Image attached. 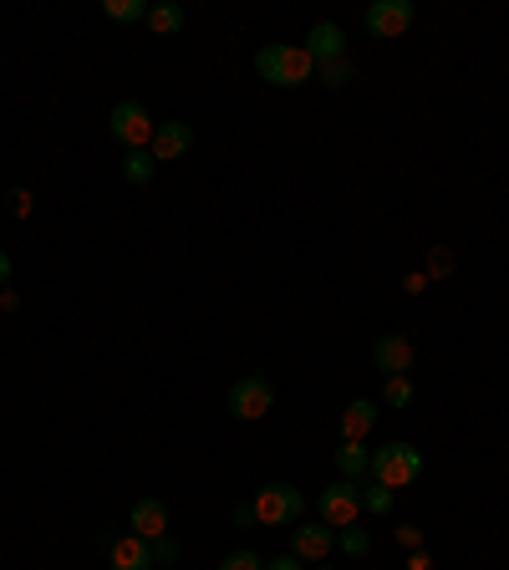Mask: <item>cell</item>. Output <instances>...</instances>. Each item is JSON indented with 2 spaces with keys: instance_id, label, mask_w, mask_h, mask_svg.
<instances>
[{
  "instance_id": "1",
  "label": "cell",
  "mask_w": 509,
  "mask_h": 570,
  "mask_svg": "<svg viewBox=\"0 0 509 570\" xmlns=\"http://www.w3.org/2000/svg\"><path fill=\"white\" fill-rule=\"evenodd\" d=\"M255 71H261L271 87H301V82H311L316 61L306 57L301 41H271V47L255 51Z\"/></svg>"
},
{
  "instance_id": "2",
  "label": "cell",
  "mask_w": 509,
  "mask_h": 570,
  "mask_svg": "<svg viewBox=\"0 0 509 570\" xmlns=\"http://www.w3.org/2000/svg\"><path fill=\"white\" fill-rule=\"evenodd\" d=\"M255 520L271 524V530H296L301 524V510H306V494H301L296 484H285V479H275V484H265L261 494H255Z\"/></svg>"
},
{
  "instance_id": "3",
  "label": "cell",
  "mask_w": 509,
  "mask_h": 570,
  "mask_svg": "<svg viewBox=\"0 0 509 570\" xmlns=\"http://www.w3.org/2000/svg\"><path fill=\"white\" fill-rule=\"evenodd\" d=\"M418 474H423V453L413 449V443H382V449H372V479L388 489H408L418 484Z\"/></svg>"
},
{
  "instance_id": "4",
  "label": "cell",
  "mask_w": 509,
  "mask_h": 570,
  "mask_svg": "<svg viewBox=\"0 0 509 570\" xmlns=\"http://www.w3.org/2000/svg\"><path fill=\"white\" fill-rule=\"evenodd\" d=\"M107 132L123 142V154H133V148H148L154 142V132H158V122H154V112L143 102H118L112 112H107Z\"/></svg>"
},
{
  "instance_id": "5",
  "label": "cell",
  "mask_w": 509,
  "mask_h": 570,
  "mask_svg": "<svg viewBox=\"0 0 509 570\" xmlns=\"http://www.w3.org/2000/svg\"><path fill=\"white\" fill-rule=\"evenodd\" d=\"M225 407H229V417H235V423H261V417L275 407V382L261 377V372H255V377H239L235 387H229V403Z\"/></svg>"
},
{
  "instance_id": "6",
  "label": "cell",
  "mask_w": 509,
  "mask_h": 570,
  "mask_svg": "<svg viewBox=\"0 0 509 570\" xmlns=\"http://www.w3.org/2000/svg\"><path fill=\"white\" fill-rule=\"evenodd\" d=\"M316 514H321V524H332V530L356 524V514H362V484H356V479H336V484H326L316 494Z\"/></svg>"
},
{
  "instance_id": "7",
  "label": "cell",
  "mask_w": 509,
  "mask_h": 570,
  "mask_svg": "<svg viewBox=\"0 0 509 570\" xmlns=\"http://www.w3.org/2000/svg\"><path fill=\"white\" fill-rule=\"evenodd\" d=\"M413 21H418L413 0H378V6H368V16H362V26H368L378 41H398V36H408Z\"/></svg>"
},
{
  "instance_id": "8",
  "label": "cell",
  "mask_w": 509,
  "mask_h": 570,
  "mask_svg": "<svg viewBox=\"0 0 509 570\" xmlns=\"http://www.w3.org/2000/svg\"><path fill=\"white\" fill-rule=\"evenodd\" d=\"M372 362H378V372H388V377H408V372L418 367V352L403 332H388L372 342Z\"/></svg>"
},
{
  "instance_id": "9",
  "label": "cell",
  "mask_w": 509,
  "mask_h": 570,
  "mask_svg": "<svg viewBox=\"0 0 509 570\" xmlns=\"http://www.w3.org/2000/svg\"><path fill=\"white\" fill-rule=\"evenodd\" d=\"M336 550V530L321 520H301L296 530H291V556L296 560H326Z\"/></svg>"
},
{
  "instance_id": "10",
  "label": "cell",
  "mask_w": 509,
  "mask_h": 570,
  "mask_svg": "<svg viewBox=\"0 0 509 570\" xmlns=\"http://www.w3.org/2000/svg\"><path fill=\"white\" fill-rule=\"evenodd\" d=\"M128 530H133V534H143L148 546H154V540H164V534H168V504H164V499H158V494H148V499H133Z\"/></svg>"
},
{
  "instance_id": "11",
  "label": "cell",
  "mask_w": 509,
  "mask_h": 570,
  "mask_svg": "<svg viewBox=\"0 0 509 570\" xmlns=\"http://www.w3.org/2000/svg\"><path fill=\"white\" fill-rule=\"evenodd\" d=\"M107 566L112 570H154L158 560H154V546L143 540V534H118L112 546H107Z\"/></svg>"
},
{
  "instance_id": "12",
  "label": "cell",
  "mask_w": 509,
  "mask_h": 570,
  "mask_svg": "<svg viewBox=\"0 0 509 570\" xmlns=\"http://www.w3.org/2000/svg\"><path fill=\"white\" fill-rule=\"evenodd\" d=\"M301 47H306V57L316 61V67H326V61H342L346 57V31H342V26H332V21H316L306 31V41H301Z\"/></svg>"
},
{
  "instance_id": "13",
  "label": "cell",
  "mask_w": 509,
  "mask_h": 570,
  "mask_svg": "<svg viewBox=\"0 0 509 570\" xmlns=\"http://www.w3.org/2000/svg\"><path fill=\"white\" fill-rule=\"evenodd\" d=\"M194 148V128L189 122H158V132H154V142H148V154L158 158V164H178V158Z\"/></svg>"
},
{
  "instance_id": "14",
  "label": "cell",
  "mask_w": 509,
  "mask_h": 570,
  "mask_svg": "<svg viewBox=\"0 0 509 570\" xmlns=\"http://www.w3.org/2000/svg\"><path fill=\"white\" fill-rule=\"evenodd\" d=\"M378 413H382L378 397H352V403L342 407V439L346 443H368V433L378 428Z\"/></svg>"
},
{
  "instance_id": "15",
  "label": "cell",
  "mask_w": 509,
  "mask_h": 570,
  "mask_svg": "<svg viewBox=\"0 0 509 570\" xmlns=\"http://www.w3.org/2000/svg\"><path fill=\"white\" fill-rule=\"evenodd\" d=\"M336 469H342V479H372V449L368 443H346L342 439V449H336Z\"/></svg>"
},
{
  "instance_id": "16",
  "label": "cell",
  "mask_w": 509,
  "mask_h": 570,
  "mask_svg": "<svg viewBox=\"0 0 509 570\" xmlns=\"http://www.w3.org/2000/svg\"><path fill=\"white\" fill-rule=\"evenodd\" d=\"M158 174V158L148 154V148H133V154H123V178H128L133 189H148Z\"/></svg>"
},
{
  "instance_id": "17",
  "label": "cell",
  "mask_w": 509,
  "mask_h": 570,
  "mask_svg": "<svg viewBox=\"0 0 509 570\" xmlns=\"http://www.w3.org/2000/svg\"><path fill=\"white\" fill-rule=\"evenodd\" d=\"M148 26H154L158 36H174V31H184V6H174V0H158L154 11H148Z\"/></svg>"
},
{
  "instance_id": "18",
  "label": "cell",
  "mask_w": 509,
  "mask_h": 570,
  "mask_svg": "<svg viewBox=\"0 0 509 570\" xmlns=\"http://www.w3.org/2000/svg\"><path fill=\"white\" fill-rule=\"evenodd\" d=\"M102 11H107V21L133 26V21H148V11H154V6H148V0H107Z\"/></svg>"
},
{
  "instance_id": "19",
  "label": "cell",
  "mask_w": 509,
  "mask_h": 570,
  "mask_svg": "<svg viewBox=\"0 0 509 570\" xmlns=\"http://www.w3.org/2000/svg\"><path fill=\"white\" fill-rule=\"evenodd\" d=\"M392 499H398V489L378 484V479H368V484H362V510H368V514H388Z\"/></svg>"
},
{
  "instance_id": "20",
  "label": "cell",
  "mask_w": 509,
  "mask_h": 570,
  "mask_svg": "<svg viewBox=\"0 0 509 570\" xmlns=\"http://www.w3.org/2000/svg\"><path fill=\"white\" fill-rule=\"evenodd\" d=\"M336 546H342L352 560H362V556L372 550V534H368V530H356V524H346V530H336Z\"/></svg>"
},
{
  "instance_id": "21",
  "label": "cell",
  "mask_w": 509,
  "mask_h": 570,
  "mask_svg": "<svg viewBox=\"0 0 509 570\" xmlns=\"http://www.w3.org/2000/svg\"><path fill=\"white\" fill-rule=\"evenodd\" d=\"M408 403H413V382L388 377V387H382V407H408Z\"/></svg>"
},
{
  "instance_id": "22",
  "label": "cell",
  "mask_w": 509,
  "mask_h": 570,
  "mask_svg": "<svg viewBox=\"0 0 509 570\" xmlns=\"http://www.w3.org/2000/svg\"><path fill=\"white\" fill-rule=\"evenodd\" d=\"M219 570H265V556H255V550H229V556L219 560Z\"/></svg>"
},
{
  "instance_id": "23",
  "label": "cell",
  "mask_w": 509,
  "mask_h": 570,
  "mask_svg": "<svg viewBox=\"0 0 509 570\" xmlns=\"http://www.w3.org/2000/svg\"><path fill=\"white\" fill-rule=\"evenodd\" d=\"M321 82H326V87H346V82H352V61H326V67H321Z\"/></svg>"
},
{
  "instance_id": "24",
  "label": "cell",
  "mask_w": 509,
  "mask_h": 570,
  "mask_svg": "<svg viewBox=\"0 0 509 570\" xmlns=\"http://www.w3.org/2000/svg\"><path fill=\"white\" fill-rule=\"evenodd\" d=\"M154 560H158V566H174V560H178V546L168 540V534H164V540H154Z\"/></svg>"
},
{
  "instance_id": "25",
  "label": "cell",
  "mask_w": 509,
  "mask_h": 570,
  "mask_svg": "<svg viewBox=\"0 0 509 570\" xmlns=\"http://www.w3.org/2000/svg\"><path fill=\"white\" fill-rule=\"evenodd\" d=\"M398 540H403V550H423V530H418V524H403Z\"/></svg>"
},
{
  "instance_id": "26",
  "label": "cell",
  "mask_w": 509,
  "mask_h": 570,
  "mask_svg": "<svg viewBox=\"0 0 509 570\" xmlns=\"http://www.w3.org/2000/svg\"><path fill=\"white\" fill-rule=\"evenodd\" d=\"M265 570H306V560H296V556H291V550H285V556L265 560Z\"/></svg>"
},
{
  "instance_id": "27",
  "label": "cell",
  "mask_w": 509,
  "mask_h": 570,
  "mask_svg": "<svg viewBox=\"0 0 509 570\" xmlns=\"http://www.w3.org/2000/svg\"><path fill=\"white\" fill-rule=\"evenodd\" d=\"M11 209L26 219V214H31V194H26V189H11Z\"/></svg>"
},
{
  "instance_id": "28",
  "label": "cell",
  "mask_w": 509,
  "mask_h": 570,
  "mask_svg": "<svg viewBox=\"0 0 509 570\" xmlns=\"http://www.w3.org/2000/svg\"><path fill=\"white\" fill-rule=\"evenodd\" d=\"M408 570H433V560H428L423 550H413V556H408Z\"/></svg>"
},
{
  "instance_id": "29",
  "label": "cell",
  "mask_w": 509,
  "mask_h": 570,
  "mask_svg": "<svg viewBox=\"0 0 509 570\" xmlns=\"http://www.w3.org/2000/svg\"><path fill=\"white\" fill-rule=\"evenodd\" d=\"M11 281V255H6V249H0V285Z\"/></svg>"
},
{
  "instance_id": "30",
  "label": "cell",
  "mask_w": 509,
  "mask_h": 570,
  "mask_svg": "<svg viewBox=\"0 0 509 570\" xmlns=\"http://www.w3.org/2000/svg\"><path fill=\"white\" fill-rule=\"evenodd\" d=\"M321 570H332V566H321Z\"/></svg>"
}]
</instances>
